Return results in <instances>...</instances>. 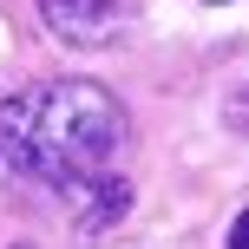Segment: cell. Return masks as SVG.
I'll return each instance as SVG.
<instances>
[{
  "label": "cell",
  "instance_id": "obj_1",
  "mask_svg": "<svg viewBox=\"0 0 249 249\" xmlns=\"http://www.w3.org/2000/svg\"><path fill=\"white\" fill-rule=\"evenodd\" d=\"M0 151L20 177L72 197L112 177V164L131 151V118L99 79H53L0 99Z\"/></svg>",
  "mask_w": 249,
  "mask_h": 249
},
{
  "label": "cell",
  "instance_id": "obj_5",
  "mask_svg": "<svg viewBox=\"0 0 249 249\" xmlns=\"http://www.w3.org/2000/svg\"><path fill=\"white\" fill-rule=\"evenodd\" d=\"M13 249H33V243H13Z\"/></svg>",
  "mask_w": 249,
  "mask_h": 249
},
{
  "label": "cell",
  "instance_id": "obj_4",
  "mask_svg": "<svg viewBox=\"0 0 249 249\" xmlns=\"http://www.w3.org/2000/svg\"><path fill=\"white\" fill-rule=\"evenodd\" d=\"M230 249H249V210L236 216V230H230Z\"/></svg>",
  "mask_w": 249,
  "mask_h": 249
},
{
  "label": "cell",
  "instance_id": "obj_3",
  "mask_svg": "<svg viewBox=\"0 0 249 249\" xmlns=\"http://www.w3.org/2000/svg\"><path fill=\"white\" fill-rule=\"evenodd\" d=\"M66 203H79V230H105V223H118L124 210H131V184L124 177H105V184H86V190H72Z\"/></svg>",
  "mask_w": 249,
  "mask_h": 249
},
{
  "label": "cell",
  "instance_id": "obj_2",
  "mask_svg": "<svg viewBox=\"0 0 249 249\" xmlns=\"http://www.w3.org/2000/svg\"><path fill=\"white\" fill-rule=\"evenodd\" d=\"M33 7L66 46H112L131 20V0H33Z\"/></svg>",
  "mask_w": 249,
  "mask_h": 249
}]
</instances>
